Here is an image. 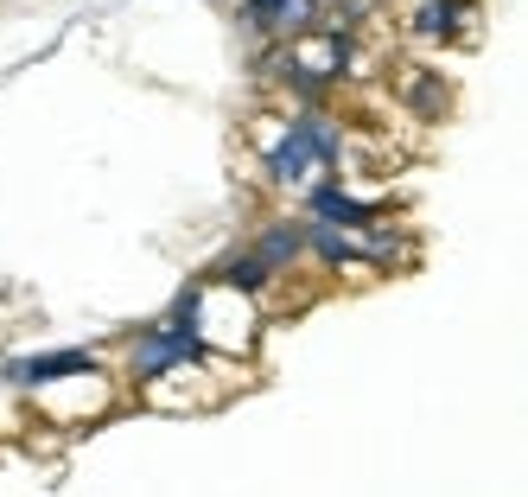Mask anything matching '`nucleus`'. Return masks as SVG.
Wrapping results in <instances>:
<instances>
[{
	"label": "nucleus",
	"mask_w": 528,
	"mask_h": 497,
	"mask_svg": "<svg viewBox=\"0 0 528 497\" xmlns=\"http://www.w3.org/2000/svg\"><path fill=\"white\" fill-rule=\"evenodd\" d=\"M331 153H338V134H331L319 115H299V122L287 128V141L268 153V173L274 179H299V173H312L319 160H331Z\"/></svg>",
	"instance_id": "1"
},
{
	"label": "nucleus",
	"mask_w": 528,
	"mask_h": 497,
	"mask_svg": "<svg viewBox=\"0 0 528 497\" xmlns=\"http://www.w3.org/2000/svg\"><path fill=\"white\" fill-rule=\"evenodd\" d=\"M312 211H319V224H369V204H357V198H344L338 185H319V192H312Z\"/></svg>",
	"instance_id": "5"
},
{
	"label": "nucleus",
	"mask_w": 528,
	"mask_h": 497,
	"mask_svg": "<svg viewBox=\"0 0 528 497\" xmlns=\"http://www.w3.org/2000/svg\"><path fill=\"white\" fill-rule=\"evenodd\" d=\"M90 370H96L90 351H51V357H32V364H20L13 376H20V383H51V376H90Z\"/></svg>",
	"instance_id": "3"
},
{
	"label": "nucleus",
	"mask_w": 528,
	"mask_h": 497,
	"mask_svg": "<svg viewBox=\"0 0 528 497\" xmlns=\"http://www.w3.org/2000/svg\"><path fill=\"white\" fill-rule=\"evenodd\" d=\"M230 281L236 287H261V281H268V262H261V255H242V262L230 268Z\"/></svg>",
	"instance_id": "9"
},
{
	"label": "nucleus",
	"mask_w": 528,
	"mask_h": 497,
	"mask_svg": "<svg viewBox=\"0 0 528 497\" xmlns=\"http://www.w3.org/2000/svg\"><path fill=\"white\" fill-rule=\"evenodd\" d=\"M312 249H319L331 268H350V262H363V249H350L344 236H331V230H319V236H312Z\"/></svg>",
	"instance_id": "8"
},
{
	"label": "nucleus",
	"mask_w": 528,
	"mask_h": 497,
	"mask_svg": "<svg viewBox=\"0 0 528 497\" xmlns=\"http://www.w3.org/2000/svg\"><path fill=\"white\" fill-rule=\"evenodd\" d=\"M465 7H471V0H433V7L414 13V26H420V32H452V20H459Z\"/></svg>",
	"instance_id": "6"
},
{
	"label": "nucleus",
	"mask_w": 528,
	"mask_h": 497,
	"mask_svg": "<svg viewBox=\"0 0 528 497\" xmlns=\"http://www.w3.org/2000/svg\"><path fill=\"white\" fill-rule=\"evenodd\" d=\"M249 20L261 32H293L312 20V0H249Z\"/></svg>",
	"instance_id": "4"
},
{
	"label": "nucleus",
	"mask_w": 528,
	"mask_h": 497,
	"mask_svg": "<svg viewBox=\"0 0 528 497\" xmlns=\"http://www.w3.org/2000/svg\"><path fill=\"white\" fill-rule=\"evenodd\" d=\"M299 243H306V236H299V230H268V236H261V262H287V255H299Z\"/></svg>",
	"instance_id": "7"
},
{
	"label": "nucleus",
	"mask_w": 528,
	"mask_h": 497,
	"mask_svg": "<svg viewBox=\"0 0 528 497\" xmlns=\"http://www.w3.org/2000/svg\"><path fill=\"white\" fill-rule=\"evenodd\" d=\"M191 357H204V345L191 332H179V325H166V332L134 345V376H166L172 364H191Z\"/></svg>",
	"instance_id": "2"
}]
</instances>
